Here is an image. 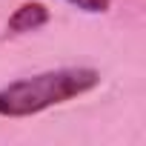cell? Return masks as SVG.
Returning <instances> with one entry per match:
<instances>
[{"instance_id": "6da1fadb", "label": "cell", "mask_w": 146, "mask_h": 146, "mask_svg": "<svg viewBox=\"0 0 146 146\" xmlns=\"http://www.w3.org/2000/svg\"><path fill=\"white\" fill-rule=\"evenodd\" d=\"M100 83V72L89 66H63L49 69L32 78L12 80L0 86V117H29L52 106L69 103Z\"/></svg>"}, {"instance_id": "7a4b0ae2", "label": "cell", "mask_w": 146, "mask_h": 146, "mask_svg": "<svg viewBox=\"0 0 146 146\" xmlns=\"http://www.w3.org/2000/svg\"><path fill=\"white\" fill-rule=\"evenodd\" d=\"M52 20L49 9L37 0H29V3H20L12 17L6 20V37H17V35H29V32H37L43 29L46 23Z\"/></svg>"}, {"instance_id": "3957f363", "label": "cell", "mask_w": 146, "mask_h": 146, "mask_svg": "<svg viewBox=\"0 0 146 146\" xmlns=\"http://www.w3.org/2000/svg\"><path fill=\"white\" fill-rule=\"evenodd\" d=\"M66 3L78 6L80 12H89V15H103L112 9V0H66Z\"/></svg>"}]
</instances>
